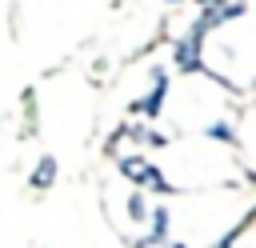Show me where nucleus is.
Masks as SVG:
<instances>
[{
	"instance_id": "nucleus-4",
	"label": "nucleus",
	"mask_w": 256,
	"mask_h": 248,
	"mask_svg": "<svg viewBox=\"0 0 256 248\" xmlns=\"http://www.w3.org/2000/svg\"><path fill=\"white\" fill-rule=\"evenodd\" d=\"M168 228H172V212H168V204H152L148 232H144L140 248H160V244H168Z\"/></svg>"
},
{
	"instance_id": "nucleus-8",
	"label": "nucleus",
	"mask_w": 256,
	"mask_h": 248,
	"mask_svg": "<svg viewBox=\"0 0 256 248\" xmlns=\"http://www.w3.org/2000/svg\"><path fill=\"white\" fill-rule=\"evenodd\" d=\"M148 216H152V204H148L144 188H132V192H128V220H132V224H144Z\"/></svg>"
},
{
	"instance_id": "nucleus-10",
	"label": "nucleus",
	"mask_w": 256,
	"mask_h": 248,
	"mask_svg": "<svg viewBox=\"0 0 256 248\" xmlns=\"http://www.w3.org/2000/svg\"><path fill=\"white\" fill-rule=\"evenodd\" d=\"M168 4H180V0H168Z\"/></svg>"
},
{
	"instance_id": "nucleus-2",
	"label": "nucleus",
	"mask_w": 256,
	"mask_h": 248,
	"mask_svg": "<svg viewBox=\"0 0 256 248\" xmlns=\"http://www.w3.org/2000/svg\"><path fill=\"white\" fill-rule=\"evenodd\" d=\"M204 40H208V32L196 28V24L184 36H176V44H172V68L180 76H192V72L204 68Z\"/></svg>"
},
{
	"instance_id": "nucleus-6",
	"label": "nucleus",
	"mask_w": 256,
	"mask_h": 248,
	"mask_svg": "<svg viewBox=\"0 0 256 248\" xmlns=\"http://www.w3.org/2000/svg\"><path fill=\"white\" fill-rule=\"evenodd\" d=\"M204 136H208V140H220V144H228V148H240V136H236V128H232L228 120L204 124Z\"/></svg>"
},
{
	"instance_id": "nucleus-9",
	"label": "nucleus",
	"mask_w": 256,
	"mask_h": 248,
	"mask_svg": "<svg viewBox=\"0 0 256 248\" xmlns=\"http://www.w3.org/2000/svg\"><path fill=\"white\" fill-rule=\"evenodd\" d=\"M164 248H188V244H184V240H168Z\"/></svg>"
},
{
	"instance_id": "nucleus-3",
	"label": "nucleus",
	"mask_w": 256,
	"mask_h": 248,
	"mask_svg": "<svg viewBox=\"0 0 256 248\" xmlns=\"http://www.w3.org/2000/svg\"><path fill=\"white\" fill-rule=\"evenodd\" d=\"M148 76H152V88H148L140 100H132V112L144 116V120H156V116L164 112V100H168V84H172V80H168L164 68H152Z\"/></svg>"
},
{
	"instance_id": "nucleus-5",
	"label": "nucleus",
	"mask_w": 256,
	"mask_h": 248,
	"mask_svg": "<svg viewBox=\"0 0 256 248\" xmlns=\"http://www.w3.org/2000/svg\"><path fill=\"white\" fill-rule=\"evenodd\" d=\"M56 172H60L56 156H40V160H36V168H32V176H28V184H32L36 192H48V188L56 184Z\"/></svg>"
},
{
	"instance_id": "nucleus-7",
	"label": "nucleus",
	"mask_w": 256,
	"mask_h": 248,
	"mask_svg": "<svg viewBox=\"0 0 256 248\" xmlns=\"http://www.w3.org/2000/svg\"><path fill=\"white\" fill-rule=\"evenodd\" d=\"M136 144H144V148H168V136L164 132H156V128H148V124H136V128H124Z\"/></svg>"
},
{
	"instance_id": "nucleus-1",
	"label": "nucleus",
	"mask_w": 256,
	"mask_h": 248,
	"mask_svg": "<svg viewBox=\"0 0 256 248\" xmlns=\"http://www.w3.org/2000/svg\"><path fill=\"white\" fill-rule=\"evenodd\" d=\"M116 172H120L124 180H132L136 188H144V192L172 196V184L164 180V172H160L148 156H120V160H116Z\"/></svg>"
}]
</instances>
